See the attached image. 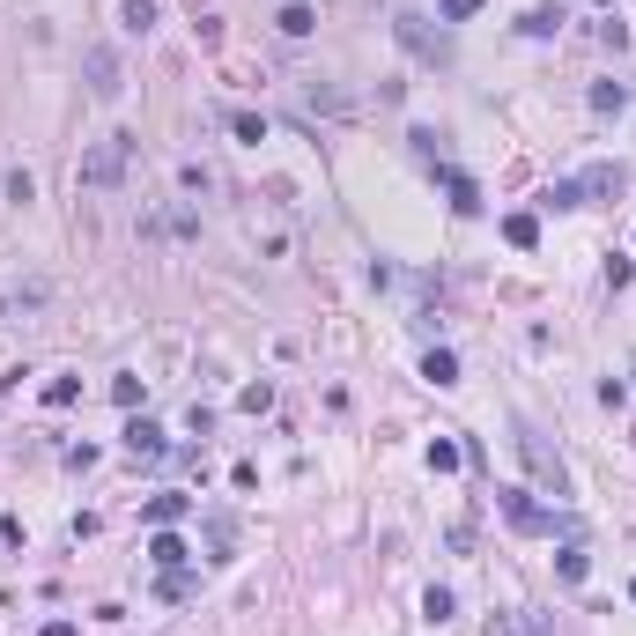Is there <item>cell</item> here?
I'll return each instance as SVG.
<instances>
[{
  "mask_svg": "<svg viewBox=\"0 0 636 636\" xmlns=\"http://www.w3.org/2000/svg\"><path fill=\"white\" fill-rule=\"evenodd\" d=\"M193 585H200L193 570H163V577H156V592H163V600H193Z\"/></svg>",
  "mask_w": 636,
  "mask_h": 636,
  "instance_id": "obj_16",
  "label": "cell"
},
{
  "mask_svg": "<svg viewBox=\"0 0 636 636\" xmlns=\"http://www.w3.org/2000/svg\"><path fill=\"white\" fill-rule=\"evenodd\" d=\"M274 30H282V37H311V30H318V15L304 8V0H289V8L274 15Z\"/></svg>",
  "mask_w": 636,
  "mask_h": 636,
  "instance_id": "obj_14",
  "label": "cell"
},
{
  "mask_svg": "<svg viewBox=\"0 0 636 636\" xmlns=\"http://www.w3.org/2000/svg\"><path fill=\"white\" fill-rule=\"evenodd\" d=\"M230 134L237 141H267V119H259V111H230Z\"/></svg>",
  "mask_w": 636,
  "mask_h": 636,
  "instance_id": "obj_20",
  "label": "cell"
},
{
  "mask_svg": "<svg viewBox=\"0 0 636 636\" xmlns=\"http://www.w3.org/2000/svg\"><path fill=\"white\" fill-rule=\"evenodd\" d=\"M74 392H82V378H52L45 385V407H74Z\"/></svg>",
  "mask_w": 636,
  "mask_h": 636,
  "instance_id": "obj_22",
  "label": "cell"
},
{
  "mask_svg": "<svg viewBox=\"0 0 636 636\" xmlns=\"http://www.w3.org/2000/svg\"><path fill=\"white\" fill-rule=\"evenodd\" d=\"M474 8H481V0H444V23H466Z\"/></svg>",
  "mask_w": 636,
  "mask_h": 636,
  "instance_id": "obj_26",
  "label": "cell"
},
{
  "mask_svg": "<svg viewBox=\"0 0 636 636\" xmlns=\"http://www.w3.org/2000/svg\"><path fill=\"white\" fill-rule=\"evenodd\" d=\"M518 459H526V474L540 481V496H555V503H570V496H577V489H570L563 452H548V437H540L533 422H518Z\"/></svg>",
  "mask_w": 636,
  "mask_h": 636,
  "instance_id": "obj_2",
  "label": "cell"
},
{
  "mask_svg": "<svg viewBox=\"0 0 636 636\" xmlns=\"http://www.w3.org/2000/svg\"><path fill=\"white\" fill-rule=\"evenodd\" d=\"M422 378H429V385H459V355H452V348H429V355H422Z\"/></svg>",
  "mask_w": 636,
  "mask_h": 636,
  "instance_id": "obj_12",
  "label": "cell"
},
{
  "mask_svg": "<svg viewBox=\"0 0 636 636\" xmlns=\"http://www.w3.org/2000/svg\"><path fill=\"white\" fill-rule=\"evenodd\" d=\"M496 511H503V526L511 533H563V540H577L585 526H577V511L570 503H533V489H496Z\"/></svg>",
  "mask_w": 636,
  "mask_h": 636,
  "instance_id": "obj_1",
  "label": "cell"
},
{
  "mask_svg": "<svg viewBox=\"0 0 636 636\" xmlns=\"http://www.w3.org/2000/svg\"><path fill=\"white\" fill-rule=\"evenodd\" d=\"M126 452H134V459H163V452H171V437H163V422L134 415V422H126Z\"/></svg>",
  "mask_w": 636,
  "mask_h": 636,
  "instance_id": "obj_8",
  "label": "cell"
},
{
  "mask_svg": "<svg viewBox=\"0 0 636 636\" xmlns=\"http://www.w3.org/2000/svg\"><path fill=\"white\" fill-rule=\"evenodd\" d=\"M577 193H585V200H622L629 193V171H622V163H592V171L577 178Z\"/></svg>",
  "mask_w": 636,
  "mask_h": 636,
  "instance_id": "obj_7",
  "label": "cell"
},
{
  "mask_svg": "<svg viewBox=\"0 0 636 636\" xmlns=\"http://www.w3.org/2000/svg\"><path fill=\"white\" fill-rule=\"evenodd\" d=\"M392 37H400L415 60H429V67H452V45H444V30H429L422 15H392Z\"/></svg>",
  "mask_w": 636,
  "mask_h": 636,
  "instance_id": "obj_4",
  "label": "cell"
},
{
  "mask_svg": "<svg viewBox=\"0 0 636 636\" xmlns=\"http://www.w3.org/2000/svg\"><path fill=\"white\" fill-rule=\"evenodd\" d=\"M622 104H629L622 82H592V111H622Z\"/></svg>",
  "mask_w": 636,
  "mask_h": 636,
  "instance_id": "obj_21",
  "label": "cell"
},
{
  "mask_svg": "<svg viewBox=\"0 0 636 636\" xmlns=\"http://www.w3.org/2000/svg\"><path fill=\"white\" fill-rule=\"evenodd\" d=\"M134 134H104L97 148H89V156H82V185H89V193H111V185H126V171H134Z\"/></svg>",
  "mask_w": 636,
  "mask_h": 636,
  "instance_id": "obj_3",
  "label": "cell"
},
{
  "mask_svg": "<svg viewBox=\"0 0 636 636\" xmlns=\"http://www.w3.org/2000/svg\"><path fill=\"white\" fill-rule=\"evenodd\" d=\"M111 400H119V407H141V378H111Z\"/></svg>",
  "mask_w": 636,
  "mask_h": 636,
  "instance_id": "obj_25",
  "label": "cell"
},
{
  "mask_svg": "<svg viewBox=\"0 0 636 636\" xmlns=\"http://www.w3.org/2000/svg\"><path fill=\"white\" fill-rule=\"evenodd\" d=\"M185 555H193V548H185V540H178L171 526H163L156 540H148V563H156V570H185Z\"/></svg>",
  "mask_w": 636,
  "mask_h": 636,
  "instance_id": "obj_9",
  "label": "cell"
},
{
  "mask_svg": "<svg viewBox=\"0 0 636 636\" xmlns=\"http://www.w3.org/2000/svg\"><path fill=\"white\" fill-rule=\"evenodd\" d=\"M429 171L444 178V200H452V215H481V185L459 171V163H429Z\"/></svg>",
  "mask_w": 636,
  "mask_h": 636,
  "instance_id": "obj_6",
  "label": "cell"
},
{
  "mask_svg": "<svg viewBox=\"0 0 636 636\" xmlns=\"http://www.w3.org/2000/svg\"><path fill=\"white\" fill-rule=\"evenodd\" d=\"M82 74H89V97H119V89H126V74H119V52H111V45H89L82 52Z\"/></svg>",
  "mask_w": 636,
  "mask_h": 636,
  "instance_id": "obj_5",
  "label": "cell"
},
{
  "mask_svg": "<svg viewBox=\"0 0 636 636\" xmlns=\"http://www.w3.org/2000/svg\"><path fill=\"white\" fill-rule=\"evenodd\" d=\"M237 407H245V415H267V407H274V385H245V400H237Z\"/></svg>",
  "mask_w": 636,
  "mask_h": 636,
  "instance_id": "obj_24",
  "label": "cell"
},
{
  "mask_svg": "<svg viewBox=\"0 0 636 636\" xmlns=\"http://www.w3.org/2000/svg\"><path fill=\"white\" fill-rule=\"evenodd\" d=\"M466 452H459V444L452 437H437V444H429V474H452V466H459Z\"/></svg>",
  "mask_w": 636,
  "mask_h": 636,
  "instance_id": "obj_17",
  "label": "cell"
},
{
  "mask_svg": "<svg viewBox=\"0 0 636 636\" xmlns=\"http://www.w3.org/2000/svg\"><path fill=\"white\" fill-rule=\"evenodd\" d=\"M503 245L533 252V245H540V215H526V208H518V215H503Z\"/></svg>",
  "mask_w": 636,
  "mask_h": 636,
  "instance_id": "obj_11",
  "label": "cell"
},
{
  "mask_svg": "<svg viewBox=\"0 0 636 636\" xmlns=\"http://www.w3.org/2000/svg\"><path fill=\"white\" fill-rule=\"evenodd\" d=\"M185 511H193V496H148V511H141V518H148V526L163 533V526H178Z\"/></svg>",
  "mask_w": 636,
  "mask_h": 636,
  "instance_id": "obj_10",
  "label": "cell"
},
{
  "mask_svg": "<svg viewBox=\"0 0 636 636\" xmlns=\"http://www.w3.org/2000/svg\"><path fill=\"white\" fill-rule=\"evenodd\" d=\"M548 208H585V193H577V178H563V185H548Z\"/></svg>",
  "mask_w": 636,
  "mask_h": 636,
  "instance_id": "obj_23",
  "label": "cell"
},
{
  "mask_svg": "<svg viewBox=\"0 0 636 636\" xmlns=\"http://www.w3.org/2000/svg\"><path fill=\"white\" fill-rule=\"evenodd\" d=\"M452 607H459V600H452L444 585H429V592H422V614H429V622H452Z\"/></svg>",
  "mask_w": 636,
  "mask_h": 636,
  "instance_id": "obj_18",
  "label": "cell"
},
{
  "mask_svg": "<svg viewBox=\"0 0 636 636\" xmlns=\"http://www.w3.org/2000/svg\"><path fill=\"white\" fill-rule=\"evenodd\" d=\"M119 23L134 30V37H141L148 23H156V0H126V8H119Z\"/></svg>",
  "mask_w": 636,
  "mask_h": 636,
  "instance_id": "obj_19",
  "label": "cell"
},
{
  "mask_svg": "<svg viewBox=\"0 0 636 636\" xmlns=\"http://www.w3.org/2000/svg\"><path fill=\"white\" fill-rule=\"evenodd\" d=\"M555 570H563V585H585V570H592L585 540H563V555H555Z\"/></svg>",
  "mask_w": 636,
  "mask_h": 636,
  "instance_id": "obj_13",
  "label": "cell"
},
{
  "mask_svg": "<svg viewBox=\"0 0 636 636\" xmlns=\"http://www.w3.org/2000/svg\"><path fill=\"white\" fill-rule=\"evenodd\" d=\"M37 636H74V622H45V629H37Z\"/></svg>",
  "mask_w": 636,
  "mask_h": 636,
  "instance_id": "obj_27",
  "label": "cell"
},
{
  "mask_svg": "<svg viewBox=\"0 0 636 636\" xmlns=\"http://www.w3.org/2000/svg\"><path fill=\"white\" fill-rule=\"evenodd\" d=\"M629 600H636V585H629Z\"/></svg>",
  "mask_w": 636,
  "mask_h": 636,
  "instance_id": "obj_28",
  "label": "cell"
},
{
  "mask_svg": "<svg viewBox=\"0 0 636 636\" xmlns=\"http://www.w3.org/2000/svg\"><path fill=\"white\" fill-rule=\"evenodd\" d=\"M518 30H526V37H555V30H563V8H526V15H518Z\"/></svg>",
  "mask_w": 636,
  "mask_h": 636,
  "instance_id": "obj_15",
  "label": "cell"
}]
</instances>
